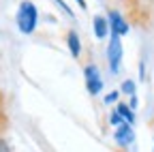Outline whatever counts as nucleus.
I'll return each instance as SVG.
<instances>
[{
    "instance_id": "11",
    "label": "nucleus",
    "mask_w": 154,
    "mask_h": 152,
    "mask_svg": "<svg viewBox=\"0 0 154 152\" xmlns=\"http://www.w3.org/2000/svg\"><path fill=\"white\" fill-rule=\"evenodd\" d=\"M122 92H126V94H135V82L133 79H126V82H122Z\"/></svg>"
},
{
    "instance_id": "15",
    "label": "nucleus",
    "mask_w": 154,
    "mask_h": 152,
    "mask_svg": "<svg viewBox=\"0 0 154 152\" xmlns=\"http://www.w3.org/2000/svg\"><path fill=\"white\" fill-rule=\"evenodd\" d=\"M77 5H79L82 9H86V0H77Z\"/></svg>"
},
{
    "instance_id": "3",
    "label": "nucleus",
    "mask_w": 154,
    "mask_h": 152,
    "mask_svg": "<svg viewBox=\"0 0 154 152\" xmlns=\"http://www.w3.org/2000/svg\"><path fill=\"white\" fill-rule=\"evenodd\" d=\"M84 79H86V88L92 97H96L103 90V79H101V71L94 62H86L84 64Z\"/></svg>"
},
{
    "instance_id": "14",
    "label": "nucleus",
    "mask_w": 154,
    "mask_h": 152,
    "mask_svg": "<svg viewBox=\"0 0 154 152\" xmlns=\"http://www.w3.org/2000/svg\"><path fill=\"white\" fill-rule=\"evenodd\" d=\"M118 97H120V92L113 90V92H109L107 97H105V103H116V101H118Z\"/></svg>"
},
{
    "instance_id": "5",
    "label": "nucleus",
    "mask_w": 154,
    "mask_h": 152,
    "mask_svg": "<svg viewBox=\"0 0 154 152\" xmlns=\"http://www.w3.org/2000/svg\"><path fill=\"white\" fill-rule=\"evenodd\" d=\"M107 22H109V30H111L113 36H124V34L131 30L128 22L124 20V15H122L120 11H116V9H109V13H107Z\"/></svg>"
},
{
    "instance_id": "12",
    "label": "nucleus",
    "mask_w": 154,
    "mask_h": 152,
    "mask_svg": "<svg viewBox=\"0 0 154 152\" xmlns=\"http://www.w3.org/2000/svg\"><path fill=\"white\" fill-rule=\"evenodd\" d=\"M0 152H13V150H11V146H9V141L5 139L2 133H0Z\"/></svg>"
},
{
    "instance_id": "13",
    "label": "nucleus",
    "mask_w": 154,
    "mask_h": 152,
    "mask_svg": "<svg viewBox=\"0 0 154 152\" xmlns=\"http://www.w3.org/2000/svg\"><path fill=\"white\" fill-rule=\"evenodd\" d=\"M56 5L60 7V9H62V11H64V13L69 15V17H73V11H71V7H69V5L64 2V0H56Z\"/></svg>"
},
{
    "instance_id": "2",
    "label": "nucleus",
    "mask_w": 154,
    "mask_h": 152,
    "mask_svg": "<svg viewBox=\"0 0 154 152\" xmlns=\"http://www.w3.org/2000/svg\"><path fill=\"white\" fill-rule=\"evenodd\" d=\"M17 28L22 30L24 34H32L36 30V24H38V11L36 7L30 2V0H22L19 2V9H17Z\"/></svg>"
},
{
    "instance_id": "8",
    "label": "nucleus",
    "mask_w": 154,
    "mask_h": 152,
    "mask_svg": "<svg viewBox=\"0 0 154 152\" xmlns=\"http://www.w3.org/2000/svg\"><path fill=\"white\" fill-rule=\"evenodd\" d=\"M66 45L73 54V58H79L82 56V41H79V34H77L75 30H69L66 32Z\"/></svg>"
},
{
    "instance_id": "1",
    "label": "nucleus",
    "mask_w": 154,
    "mask_h": 152,
    "mask_svg": "<svg viewBox=\"0 0 154 152\" xmlns=\"http://www.w3.org/2000/svg\"><path fill=\"white\" fill-rule=\"evenodd\" d=\"M118 7H111L124 15L128 26L148 30L154 24V0H113Z\"/></svg>"
},
{
    "instance_id": "6",
    "label": "nucleus",
    "mask_w": 154,
    "mask_h": 152,
    "mask_svg": "<svg viewBox=\"0 0 154 152\" xmlns=\"http://www.w3.org/2000/svg\"><path fill=\"white\" fill-rule=\"evenodd\" d=\"M113 139H116V144H118V146H122V148L131 146V144H133V139H135L133 126H131V124H122V126H118V129H116V135H113Z\"/></svg>"
},
{
    "instance_id": "4",
    "label": "nucleus",
    "mask_w": 154,
    "mask_h": 152,
    "mask_svg": "<svg viewBox=\"0 0 154 152\" xmlns=\"http://www.w3.org/2000/svg\"><path fill=\"white\" fill-rule=\"evenodd\" d=\"M107 62H109L111 73L120 71V64H122V41H120V36L111 34V41L107 45Z\"/></svg>"
},
{
    "instance_id": "7",
    "label": "nucleus",
    "mask_w": 154,
    "mask_h": 152,
    "mask_svg": "<svg viewBox=\"0 0 154 152\" xmlns=\"http://www.w3.org/2000/svg\"><path fill=\"white\" fill-rule=\"evenodd\" d=\"M92 26H94V36H96V39H105V36H107V32H109V22H107L105 15H94Z\"/></svg>"
},
{
    "instance_id": "10",
    "label": "nucleus",
    "mask_w": 154,
    "mask_h": 152,
    "mask_svg": "<svg viewBox=\"0 0 154 152\" xmlns=\"http://www.w3.org/2000/svg\"><path fill=\"white\" fill-rule=\"evenodd\" d=\"M109 122H111V124H113L116 129H118V126H122V124H126V122H124V120L120 118V113H118V111H116V109L111 111V116H109Z\"/></svg>"
},
{
    "instance_id": "9",
    "label": "nucleus",
    "mask_w": 154,
    "mask_h": 152,
    "mask_svg": "<svg viewBox=\"0 0 154 152\" xmlns=\"http://www.w3.org/2000/svg\"><path fill=\"white\" fill-rule=\"evenodd\" d=\"M116 111L120 113V118H122L126 124L133 126V122H135V113H133V109L128 107V103H118V105H116Z\"/></svg>"
}]
</instances>
